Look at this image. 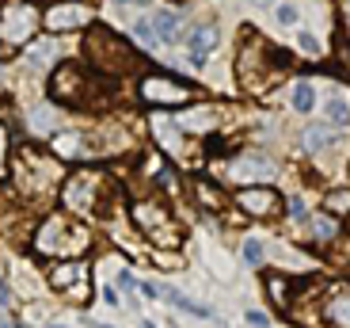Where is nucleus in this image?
Instances as JSON below:
<instances>
[{"label": "nucleus", "mask_w": 350, "mask_h": 328, "mask_svg": "<svg viewBox=\"0 0 350 328\" xmlns=\"http://www.w3.org/2000/svg\"><path fill=\"white\" fill-rule=\"evenodd\" d=\"M35 244L46 256H77V252L88 249V229L84 225H69V222H62V218H50V222L42 225Z\"/></svg>", "instance_id": "obj_1"}, {"label": "nucleus", "mask_w": 350, "mask_h": 328, "mask_svg": "<svg viewBox=\"0 0 350 328\" xmlns=\"http://www.w3.org/2000/svg\"><path fill=\"white\" fill-rule=\"evenodd\" d=\"M103 187H107V179L99 176V172H77V176L65 184V206H69L72 214H99L103 210Z\"/></svg>", "instance_id": "obj_2"}, {"label": "nucleus", "mask_w": 350, "mask_h": 328, "mask_svg": "<svg viewBox=\"0 0 350 328\" xmlns=\"http://www.w3.org/2000/svg\"><path fill=\"white\" fill-rule=\"evenodd\" d=\"M133 222L141 225V233H145V237L157 240V244L175 240L172 237V214H167L160 203H137V206H133Z\"/></svg>", "instance_id": "obj_3"}, {"label": "nucleus", "mask_w": 350, "mask_h": 328, "mask_svg": "<svg viewBox=\"0 0 350 328\" xmlns=\"http://www.w3.org/2000/svg\"><path fill=\"white\" fill-rule=\"evenodd\" d=\"M88 53H92L99 65H107V58H111L114 65H130L133 62L130 46L114 35V31H103V27H99V31H92V38H88Z\"/></svg>", "instance_id": "obj_4"}, {"label": "nucleus", "mask_w": 350, "mask_h": 328, "mask_svg": "<svg viewBox=\"0 0 350 328\" xmlns=\"http://www.w3.org/2000/svg\"><path fill=\"white\" fill-rule=\"evenodd\" d=\"M35 8H27V4H12L4 8V19H0V38L4 42H27L31 31H35Z\"/></svg>", "instance_id": "obj_5"}, {"label": "nucleus", "mask_w": 350, "mask_h": 328, "mask_svg": "<svg viewBox=\"0 0 350 328\" xmlns=\"http://www.w3.org/2000/svg\"><path fill=\"white\" fill-rule=\"evenodd\" d=\"M88 283V264L84 260H65L50 271V286L53 290H65V294H84Z\"/></svg>", "instance_id": "obj_6"}, {"label": "nucleus", "mask_w": 350, "mask_h": 328, "mask_svg": "<svg viewBox=\"0 0 350 328\" xmlns=\"http://www.w3.org/2000/svg\"><path fill=\"white\" fill-rule=\"evenodd\" d=\"M240 210L247 214H259V218H271V214H278V191H271V187H244L237 195Z\"/></svg>", "instance_id": "obj_7"}, {"label": "nucleus", "mask_w": 350, "mask_h": 328, "mask_svg": "<svg viewBox=\"0 0 350 328\" xmlns=\"http://www.w3.org/2000/svg\"><path fill=\"white\" fill-rule=\"evenodd\" d=\"M88 19H92V12L84 4H57V8L46 12V27L50 31H72V27L88 23Z\"/></svg>", "instance_id": "obj_8"}, {"label": "nucleus", "mask_w": 350, "mask_h": 328, "mask_svg": "<svg viewBox=\"0 0 350 328\" xmlns=\"http://www.w3.org/2000/svg\"><path fill=\"white\" fill-rule=\"evenodd\" d=\"M187 50H191V62L202 65L206 58H210L213 50H217V27H194L191 31V42H187Z\"/></svg>", "instance_id": "obj_9"}, {"label": "nucleus", "mask_w": 350, "mask_h": 328, "mask_svg": "<svg viewBox=\"0 0 350 328\" xmlns=\"http://www.w3.org/2000/svg\"><path fill=\"white\" fill-rule=\"evenodd\" d=\"M274 172H278V164H271V160L267 157H244L240 160V164H232V168H228V176L232 179H271Z\"/></svg>", "instance_id": "obj_10"}, {"label": "nucleus", "mask_w": 350, "mask_h": 328, "mask_svg": "<svg viewBox=\"0 0 350 328\" xmlns=\"http://www.w3.org/2000/svg\"><path fill=\"white\" fill-rule=\"evenodd\" d=\"M141 96H145V99H183V96H187V84H175V80L149 77L145 84H141Z\"/></svg>", "instance_id": "obj_11"}, {"label": "nucleus", "mask_w": 350, "mask_h": 328, "mask_svg": "<svg viewBox=\"0 0 350 328\" xmlns=\"http://www.w3.org/2000/svg\"><path fill=\"white\" fill-rule=\"evenodd\" d=\"M324 317L332 320L335 328H350V290H347V286H342V290H335L332 298H327Z\"/></svg>", "instance_id": "obj_12"}, {"label": "nucleus", "mask_w": 350, "mask_h": 328, "mask_svg": "<svg viewBox=\"0 0 350 328\" xmlns=\"http://www.w3.org/2000/svg\"><path fill=\"white\" fill-rule=\"evenodd\" d=\"M152 31H157L160 42H175L179 31H183V16H179V12H157V16H152Z\"/></svg>", "instance_id": "obj_13"}, {"label": "nucleus", "mask_w": 350, "mask_h": 328, "mask_svg": "<svg viewBox=\"0 0 350 328\" xmlns=\"http://www.w3.org/2000/svg\"><path fill=\"white\" fill-rule=\"evenodd\" d=\"M50 62H53V42H50V38H42V42H31V50H27V65L46 69Z\"/></svg>", "instance_id": "obj_14"}, {"label": "nucleus", "mask_w": 350, "mask_h": 328, "mask_svg": "<svg viewBox=\"0 0 350 328\" xmlns=\"http://www.w3.org/2000/svg\"><path fill=\"white\" fill-rule=\"evenodd\" d=\"M335 142V134L332 130H327V126H308V130H305V145H308V149H327V145H332Z\"/></svg>", "instance_id": "obj_15"}, {"label": "nucleus", "mask_w": 350, "mask_h": 328, "mask_svg": "<svg viewBox=\"0 0 350 328\" xmlns=\"http://www.w3.org/2000/svg\"><path fill=\"white\" fill-rule=\"evenodd\" d=\"M267 294H271L274 310H289V298H286V279H282V275H267Z\"/></svg>", "instance_id": "obj_16"}, {"label": "nucleus", "mask_w": 350, "mask_h": 328, "mask_svg": "<svg viewBox=\"0 0 350 328\" xmlns=\"http://www.w3.org/2000/svg\"><path fill=\"white\" fill-rule=\"evenodd\" d=\"M293 107H297L301 115H305V111H312V107H316V88H312V84H308V80H301L297 88H293Z\"/></svg>", "instance_id": "obj_17"}, {"label": "nucleus", "mask_w": 350, "mask_h": 328, "mask_svg": "<svg viewBox=\"0 0 350 328\" xmlns=\"http://www.w3.org/2000/svg\"><path fill=\"white\" fill-rule=\"evenodd\" d=\"M324 111H327V118H332L335 126H347V123H350V103H347L342 96L327 99V103H324Z\"/></svg>", "instance_id": "obj_18"}, {"label": "nucleus", "mask_w": 350, "mask_h": 328, "mask_svg": "<svg viewBox=\"0 0 350 328\" xmlns=\"http://www.w3.org/2000/svg\"><path fill=\"white\" fill-rule=\"evenodd\" d=\"M133 38H137L141 46H160V38H157L149 19H137V23H133Z\"/></svg>", "instance_id": "obj_19"}, {"label": "nucleus", "mask_w": 350, "mask_h": 328, "mask_svg": "<svg viewBox=\"0 0 350 328\" xmlns=\"http://www.w3.org/2000/svg\"><path fill=\"white\" fill-rule=\"evenodd\" d=\"M244 264L247 267H259L262 264V240L259 237H247L244 240Z\"/></svg>", "instance_id": "obj_20"}, {"label": "nucleus", "mask_w": 350, "mask_h": 328, "mask_svg": "<svg viewBox=\"0 0 350 328\" xmlns=\"http://www.w3.org/2000/svg\"><path fill=\"white\" fill-rule=\"evenodd\" d=\"M183 126H191V130H210L213 126V115H206V111H191V115H183Z\"/></svg>", "instance_id": "obj_21"}, {"label": "nucleus", "mask_w": 350, "mask_h": 328, "mask_svg": "<svg viewBox=\"0 0 350 328\" xmlns=\"http://www.w3.org/2000/svg\"><path fill=\"white\" fill-rule=\"evenodd\" d=\"M31 123H35V130H50V126L57 123V115H53L50 107H38L35 115H31Z\"/></svg>", "instance_id": "obj_22"}, {"label": "nucleus", "mask_w": 350, "mask_h": 328, "mask_svg": "<svg viewBox=\"0 0 350 328\" xmlns=\"http://www.w3.org/2000/svg\"><path fill=\"white\" fill-rule=\"evenodd\" d=\"M327 210L347 214L350 210V191H335V195H327Z\"/></svg>", "instance_id": "obj_23"}, {"label": "nucleus", "mask_w": 350, "mask_h": 328, "mask_svg": "<svg viewBox=\"0 0 350 328\" xmlns=\"http://www.w3.org/2000/svg\"><path fill=\"white\" fill-rule=\"evenodd\" d=\"M278 23H282V27H293V23H297V4H278Z\"/></svg>", "instance_id": "obj_24"}, {"label": "nucleus", "mask_w": 350, "mask_h": 328, "mask_svg": "<svg viewBox=\"0 0 350 328\" xmlns=\"http://www.w3.org/2000/svg\"><path fill=\"white\" fill-rule=\"evenodd\" d=\"M312 233H316V237H320V240L335 237V222H332V218H320V222L312 225Z\"/></svg>", "instance_id": "obj_25"}, {"label": "nucleus", "mask_w": 350, "mask_h": 328, "mask_svg": "<svg viewBox=\"0 0 350 328\" xmlns=\"http://www.w3.org/2000/svg\"><path fill=\"white\" fill-rule=\"evenodd\" d=\"M297 42H301V50H305V53H312V58L320 53V42H316V35H301Z\"/></svg>", "instance_id": "obj_26"}, {"label": "nucleus", "mask_w": 350, "mask_h": 328, "mask_svg": "<svg viewBox=\"0 0 350 328\" xmlns=\"http://www.w3.org/2000/svg\"><path fill=\"white\" fill-rule=\"evenodd\" d=\"M247 325H252V328H267V325H271V320L262 317L259 310H252V313H247Z\"/></svg>", "instance_id": "obj_27"}, {"label": "nucleus", "mask_w": 350, "mask_h": 328, "mask_svg": "<svg viewBox=\"0 0 350 328\" xmlns=\"http://www.w3.org/2000/svg\"><path fill=\"white\" fill-rule=\"evenodd\" d=\"M12 302V290H8V279L0 275V305H8Z\"/></svg>", "instance_id": "obj_28"}, {"label": "nucleus", "mask_w": 350, "mask_h": 328, "mask_svg": "<svg viewBox=\"0 0 350 328\" xmlns=\"http://www.w3.org/2000/svg\"><path fill=\"white\" fill-rule=\"evenodd\" d=\"M118 286H122V290H137V286H133V271H122V275H118Z\"/></svg>", "instance_id": "obj_29"}, {"label": "nucleus", "mask_w": 350, "mask_h": 328, "mask_svg": "<svg viewBox=\"0 0 350 328\" xmlns=\"http://www.w3.org/2000/svg\"><path fill=\"white\" fill-rule=\"evenodd\" d=\"M289 214H293V218H305V203H301V199H289Z\"/></svg>", "instance_id": "obj_30"}, {"label": "nucleus", "mask_w": 350, "mask_h": 328, "mask_svg": "<svg viewBox=\"0 0 350 328\" xmlns=\"http://www.w3.org/2000/svg\"><path fill=\"white\" fill-rule=\"evenodd\" d=\"M141 290H145V298H160V294H164L157 283H141Z\"/></svg>", "instance_id": "obj_31"}, {"label": "nucleus", "mask_w": 350, "mask_h": 328, "mask_svg": "<svg viewBox=\"0 0 350 328\" xmlns=\"http://www.w3.org/2000/svg\"><path fill=\"white\" fill-rule=\"evenodd\" d=\"M252 4H259V8H267V4H274V0H252Z\"/></svg>", "instance_id": "obj_32"}, {"label": "nucleus", "mask_w": 350, "mask_h": 328, "mask_svg": "<svg viewBox=\"0 0 350 328\" xmlns=\"http://www.w3.org/2000/svg\"><path fill=\"white\" fill-rule=\"evenodd\" d=\"M114 4H141V0H114Z\"/></svg>", "instance_id": "obj_33"}, {"label": "nucleus", "mask_w": 350, "mask_h": 328, "mask_svg": "<svg viewBox=\"0 0 350 328\" xmlns=\"http://www.w3.org/2000/svg\"><path fill=\"white\" fill-rule=\"evenodd\" d=\"M50 328H62V325H50Z\"/></svg>", "instance_id": "obj_34"}, {"label": "nucleus", "mask_w": 350, "mask_h": 328, "mask_svg": "<svg viewBox=\"0 0 350 328\" xmlns=\"http://www.w3.org/2000/svg\"><path fill=\"white\" fill-rule=\"evenodd\" d=\"M347 8H350V0H347Z\"/></svg>", "instance_id": "obj_35"}]
</instances>
